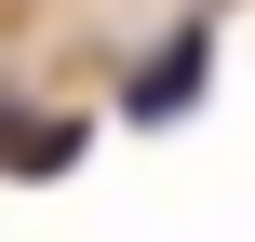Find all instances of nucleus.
<instances>
[{"label":"nucleus","mask_w":255,"mask_h":242,"mask_svg":"<svg viewBox=\"0 0 255 242\" xmlns=\"http://www.w3.org/2000/svg\"><path fill=\"white\" fill-rule=\"evenodd\" d=\"M202 67H215V40H202V27H188V40H161V54H148V81H134V121H175Z\"/></svg>","instance_id":"obj_1"}]
</instances>
